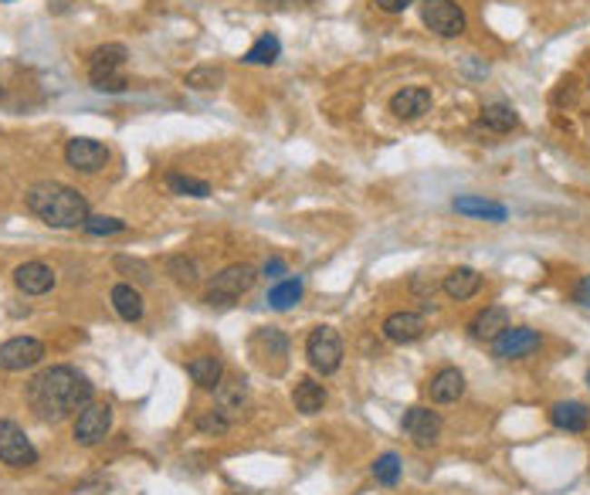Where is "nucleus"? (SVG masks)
Wrapping results in <instances>:
<instances>
[{
    "label": "nucleus",
    "instance_id": "nucleus-1",
    "mask_svg": "<svg viewBox=\"0 0 590 495\" xmlns=\"http://www.w3.org/2000/svg\"><path fill=\"white\" fill-rule=\"evenodd\" d=\"M92 397H95L92 383L75 366H52L27 383V404L48 424H58L64 417L85 411L92 404Z\"/></svg>",
    "mask_w": 590,
    "mask_h": 495
},
{
    "label": "nucleus",
    "instance_id": "nucleus-2",
    "mask_svg": "<svg viewBox=\"0 0 590 495\" xmlns=\"http://www.w3.org/2000/svg\"><path fill=\"white\" fill-rule=\"evenodd\" d=\"M25 200H27V210L38 221L48 224V228H82L85 218H89V200L78 194L75 187L58 180L31 183Z\"/></svg>",
    "mask_w": 590,
    "mask_h": 495
},
{
    "label": "nucleus",
    "instance_id": "nucleus-3",
    "mask_svg": "<svg viewBox=\"0 0 590 495\" xmlns=\"http://www.w3.org/2000/svg\"><path fill=\"white\" fill-rule=\"evenodd\" d=\"M126 58L129 52L123 44H103V48H95L92 52V62H89V79H92V89L95 92H126Z\"/></svg>",
    "mask_w": 590,
    "mask_h": 495
},
{
    "label": "nucleus",
    "instance_id": "nucleus-4",
    "mask_svg": "<svg viewBox=\"0 0 590 495\" xmlns=\"http://www.w3.org/2000/svg\"><path fill=\"white\" fill-rule=\"evenodd\" d=\"M306 356L312 370H320L322 377L336 374L343 366V339L333 326H316L306 339Z\"/></svg>",
    "mask_w": 590,
    "mask_h": 495
},
{
    "label": "nucleus",
    "instance_id": "nucleus-5",
    "mask_svg": "<svg viewBox=\"0 0 590 495\" xmlns=\"http://www.w3.org/2000/svg\"><path fill=\"white\" fill-rule=\"evenodd\" d=\"M258 272L251 265H228L224 272L214 275V282L207 288L204 302L207 306H231L234 299H241L248 288L255 286Z\"/></svg>",
    "mask_w": 590,
    "mask_h": 495
},
{
    "label": "nucleus",
    "instance_id": "nucleus-6",
    "mask_svg": "<svg viewBox=\"0 0 590 495\" xmlns=\"http://www.w3.org/2000/svg\"><path fill=\"white\" fill-rule=\"evenodd\" d=\"M0 461L11 465V469H31V465H38V448L21 431V424H14L7 417H0Z\"/></svg>",
    "mask_w": 590,
    "mask_h": 495
},
{
    "label": "nucleus",
    "instance_id": "nucleus-7",
    "mask_svg": "<svg viewBox=\"0 0 590 495\" xmlns=\"http://www.w3.org/2000/svg\"><path fill=\"white\" fill-rule=\"evenodd\" d=\"M421 21L435 31L438 38H458L468 27L465 11L455 0H421Z\"/></svg>",
    "mask_w": 590,
    "mask_h": 495
},
{
    "label": "nucleus",
    "instance_id": "nucleus-8",
    "mask_svg": "<svg viewBox=\"0 0 590 495\" xmlns=\"http://www.w3.org/2000/svg\"><path fill=\"white\" fill-rule=\"evenodd\" d=\"M251 356H255V364L261 370H269V374H282L285 364H289V336H285L282 329H258L255 336H251Z\"/></svg>",
    "mask_w": 590,
    "mask_h": 495
},
{
    "label": "nucleus",
    "instance_id": "nucleus-9",
    "mask_svg": "<svg viewBox=\"0 0 590 495\" xmlns=\"http://www.w3.org/2000/svg\"><path fill=\"white\" fill-rule=\"evenodd\" d=\"M543 346V336L529 326H509L502 336L492 339V350L499 360H526Z\"/></svg>",
    "mask_w": 590,
    "mask_h": 495
},
{
    "label": "nucleus",
    "instance_id": "nucleus-10",
    "mask_svg": "<svg viewBox=\"0 0 590 495\" xmlns=\"http://www.w3.org/2000/svg\"><path fill=\"white\" fill-rule=\"evenodd\" d=\"M400 431L418 448H431V444H438V434H441V417L431 407H408L404 417H400Z\"/></svg>",
    "mask_w": 590,
    "mask_h": 495
},
{
    "label": "nucleus",
    "instance_id": "nucleus-11",
    "mask_svg": "<svg viewBox=\"0 0 590 495\" xmlns=\"http://www.w3.org/2000/svg\"><path fill=\"white\" fill-rule=\"evenodd\" d=\"M41 356H44V346H41V339H34V336H14V339H7V343L0 346V370H7V374H17V370H31V366L41 364Z\"/></svg>",
    "mask_w": 590,
    "mask_h": 495
},
{
    "label": "nucleus",
    "instance_id": "nucleus-12",
    "mask_svg": "<svg viewBox=\"0 0 590 495\" xmlns=\"http://www.w3.org/2000/svg\"><path fill=\"white\" fill-rule=\"evenodd\" d=\"M113 431V407L109 404H89L78 411L75 417V442L92 448V444L105 442V434Z\"/></svg>",
    "mask_w": 590,
    "mask_h": 495
},
{
    "label": "nucleus",
    "instance_id": "nucleus-13",
    "mask_svg": "<svg viewBox=\"0 0 590 495\" xmlns=\"http://www.w3.org/2000/svg\"><path fill=\"white\" fill-rule=\"evenodd\" d=\"M64 160L68 167L78 170V173H99V170L109 163V150H105L99 140H89V136H75L64 146Z\"/></svg>",
    "mask_w": 590,
    "mask_h": 495
},
{
    "label": "nucleus",
    "instance_id": "nucleus-14",
    "mask_svg": "<svg viewBox=\"0 0 590 495\" xmlns=\"http://www.w3.org/2000/svg\"><path fill=\"white\" fill-rule=\"evenodd\" d=\"M54 268L52 265H44V261H25V265H17V272H14V286L21 288L25 296H44V292H52L54 288Z\"/></svg>",
    "mask_w": 590,
    "mask_h": 495
},
{
    "label": "nucleus",
    "instance_id": "nucleus-15",
    "mask_svg": "<svg viewBox=\"0 0 590 495\" xmlns=\"http://www.w3.org/2000/svg\"><path fill=\"white\" fill-rule=\"evenodd\" d=\"M431 105H435L431 89L414 85V89H404L390 99V112H394L398 119H404V122H414V119H421L424 112H431Z\"/></svg>",
    "mask_w": 590,
    "mask_h": 495
},
{
    "label": "nucleus",
    "instance_id": "nucleus-16",
    "mask_svg": "<svg viewBox=\"0 0 590 495\" xmlns=\"http://www.w3.org/2000/svg\"><path fill=\"white\" fill-rule=\"evenodd\" d=\"M428 393L435 404H455L465 393V374L458 366H441L428 383Z\"/></svg>",
    "mask_w": 590,
    "mask_h": 495
},
{
    "label": "nucleus",
    "instance_id": "nucleus-17",
    "mask_svg": "<svg viewBox=\"0 0 590 495\" xmlns=\"http://www.w3.org/2000/svg\"><path fill=\"white\" fill-rule=\"evenodd\" d=\"M384 336L390 343H418L424 336V315L421 313H390L384 319Z\"/></svg>",
    "mask_w": 590,
    "mask_h": 495
},
{
    "label": "nucleus",
    "instance_id": "nucleus-18",
    "mask_svg": "<svg viewBox=\"0 0 590 495\" xmlns=\"http://www.w3.org/2000/svg\"><path fill=\"white\" fill-rule=\"evenodd\" d=\"M550 421H553V428L580 434V431L590 428V411H587V404H580V401H560V404L550 407Z\"/></svg>",
    "mask_w": 590,
    "mask_h": 495
},
{
    "label": "nucleus",
    "instance_id": "nucleus-19",
    "mask_svg": "<svg viewBox=\"0 0 590 495\" xmlns=\"http://www.w3.org/2000/svg\"><path fill=\"white\" fill-rule=\"evenodd\" d=\"M506 329H509V313H506L502 306H488V309H482V313L468 323V333H472L475 339H482V343H492V339L502 336Z\"/></svg>",
    "mask_w": 590,
    "mask_h": 495
},
{
    "label": "nucleus",
    "instance_id": "nucleus-20",
    "mask_svg": "<svg viewBox=\"0 0 590 495\" xmlns=\"http://www.w3.org/2000/svg\"><path fill=\"white\" fill-rule=\"evenodd\" d=\"M214 401H218L221 414H228L231 421L241 417L244 407H248V383L244 380H221L214 387Z\"/></svg>",
    "mask_w": 590,
    "mask_h": 495
},
{
    "label": "nucleus",
    "instance_id": "nucleus-21",
    "mask_svg": "<svg viewBox=\"0 0 590 495\" xmlns=\"http://www.w3.org/2000/svg\"><path fill=\"white\" fill-rule=\"evenodd\" d=\"M441 288H445V296H448V299L465 302V299H472L475 292L482 288V275L475 272V268H455V272L445 275Z\"/></svg>",
    "mask_w": 590,
    "mask_h": 495
},
{
    "label": "nucleus",
    "instance_id": "nucleus-22",
    "mask_svg": "<svg viewBox=\"0 0 590 495\" xmlns=\"http://www.w3.org/2000/svg\"><path fill=\"white\" fill-rule=\"evenodd\" d=\"M187 374H191V380L201 391H214L221 380H224V364H221L218 356H193L191 364H187Z\"/></svg>",
    "mask_w": 590,
    "mask_h": 495
},
{
    "label": "nucleus",
    "instance_id": "nucleus-23",
    "mask_svg": "<svg viewBox=\"0 0 590 495\" xmlns=\"http://www.w3.org/2000/svg\"><path fill=\"white\" fill-rule=\"evenodd\" d=\"M292 404L299 414H320L322 407H326V391H322V383H316L312 377H302L292 391Z\"/></svg>",
    "mask_w": 590,
    "mask_h": 495
},
{
    "label": "nucleus",
    "instance_id": "nucleus-24",
    "mask_svg": "<svg viewBox=\"0 0 590 495\" xmlns=\"http://www.w3.org/2000/svg\"><path fill=\"white\" fill-rule=\"evenodd\" d=\"M455 210L458 214H468V218H486V221H506L509 210L496 204V200H486V197H455Z\"/></svg>",
    "mask_w": 590,
    "mask_h": 495
},
{
    "label": "nucleus",
    "instance_id": "nucleus-25",
    "mask_svg": "<svg viewBox=\"0 0 590 495\" xmlns=\"http://www.w3.org/2000/svg\"><path fill=\"white\" fill-rule=\"evenodd\" d=\"M478 119H482V126H486V130H492V132H513L516 126H519V112H516L513 105H506V102L486 105Z\"/></svg>",
    "mask_w": 590,
    "mask_h": 495
},
{
    "label": "nucleus",
    "instance_id": "nucleus-26",
    "mask_svg": "<svg viewBox=\"0 0 590 495\" xmlns=\"http://www.w3.org/2000/svg\"><path fill=\"white\" fill-rule=\"evenodd\" d=\"M113 306H116V313L123 315L126 323L143 319V296L133 286H126V282H119V286L113 288Z\"/></svg>",
    "mask_w": 590,
    "mask_h": 495
},
{
    "label": "nucleus",
    "instance_id": "nucleus-27",
    "mask_svg": "<svg viewBox=\"0 0 590 495\" xmlns=\"http://www.w3.org/2000/svg\"><path fill=\"white\" fill-rule=\"evenodd\" d=\"M279 54H282V41L275 38V34H261V38L244 52V62H248V65H271V62H279Z\"/></svg>",
    "mask_w": 590,
    "mask_h": 495
},
{
    "label": "nucleus",
    "instance_id": "nucleus-28",
    "mask_svg": "<svg viewBox=\"0 0 590 495\" xmlns=\"http://www.w3.org/2000/svg\"><path fill=\"white\" fill-rule=\"evenodd\" d=\"M167 187L170 194H180V197H197V200L211 197V183L197 180V177H187V173H167Z\"/></svg>",
    "mask_w": 590,
    "mask_h": 495
},
{
    "label": "nucleus",
    "instance_id": "nucleus-29",
    "mask_svg": "<svg viewBox=\"0 0 590 495\" xmlns=\"http://www.w3.org/2000/svg\"><path fill=\"white\" fill-rule=\"evenodd\" d=\"M221 82H224V68L201 65V68H193V72H187L183 85L193 92H211V89H221Z\"/></svg>",
    "mask_w": 590,
    "mask_h": 495
},
{
    "label": "nucleus",
    "instance_id": "nucleus-30",
    "mask_svg": "<svg viewBox=\"0 0 590 495\" xmlns=\"http://www.w3.org/2000/svg\"><path fill=\"white\" fill-rule=\"evenodd\" d=\"M302 299V282L299 278H289V282H279V286L269 292V306L271 309H279V313H285V309H292L295 302Z\"/></svg>",
    "mask_w": 590,
    "mask_h": 495
},
{
    "label": "nucleus",
    "instance_id": "nucleus-31",
    "mask_svg": "<svg viewBox=\"0 0 590 495\" xmlns=\"http://www.w3.org/2000/svg\"><path fill=\"white\" fill-rule=\"evenodd\" d=\"M167 275H173V282H180V286H197V282H201V268H197V261L187 258V255L167 258Z\"/></svg>",
    "mask_w": 590,
    "mask_h": 495
},
{
    "label": "nucleus",
    "instance_id": "nucleus-32",
    "mask_svg": "<svg viewBox=\"0 0 590 495\" xmlns=\"http://www.w3.org/2000/svg\"><path fill=\"white\" fill-rule=\"evenodd\" d=\"M373 479L380 485H398L400 479V458L394 455V451H387V455H380L377 461H373Z\"/></svg>",
    "mask_w": 590,
    "mask_h": 495
},
{
    "label": "nucleus",
    "instance_id": "nucleus-33",
    "mask_svg": "<svg viewBox=\"0 0 590 495\" xmlns=\"http://www.w3.org/2000/svg\"><path fill=\"white\" fill-rule=\"evenodd\" d=\"M89 235L103 238V235H123L126 231V221H119V218H103V214H89L85 224H82Z\"/></svg>",
    "mask_w": 590,
    "mask_h": 495
},
{
    "label": "nucleus",
    "instance_id": "nucleus-34",
    "mask_svg": "<svg viewBox=\"0 0 590 495\" xmlns=\"http://www.w3.org/2000/svg\"><path fill=\"white\" fill-rule=\"evenodd\" d=\"M234 421L228 414H221L218 407H214V411H204V414L197 417V428L204 431V434H224V431L231 428Z\"/></svg>",
    "mask_w": 590,
    "mask_h": 495
},
{
    "label": "nucleus",
    "instance_id": "nucleus-35",
    "mask_svg": "<svg viewBox=\"0 0 590 495\" xmlns=\"http://www.w3.org/2000/svg\"><path fill=\"white\" fill-rule=\"evenodd\" d=\"M116 268H119V272H136V278H140L143 286H146V282H150V278H153V275L146 272V265H140V261H129V258H116Z\"/></svg>",
    "mask_w": 590,
    "mask_h": 495
},
{
    "label": "nucleus",
    "instance_id": "nucleus-36",
    "mask_svg": "<svg viewBox=\"0 0 590 495\" xmlns=\"http://www.w3.org/2000/svg\"><path fill=\"white\" fill-rule=\"evenodd\" d=\"M411 4L414 0H377V7H380L384 14H404Z\"/></svg>",
    "mask_w": 590,
    "mask_h": 495
},
{
    "label": "nucleus",
    "instance_id": "nucleus-37",
    "mask_svg": "<svg viewBox=\"0 0 590 495\" xmlns=\"http://www.w3.org/2000/svg\"><path fill=\"white\" fill-rule=\"evenodd\" d=\"M574 299L584 306V309H590V275H584L577 282V288H574Z\"/></svg>",
    "mask_w": 590,
    "mask_h": 495
},
{
    "label": "nucleus",
    "instance_id": "nucleus-38",
    "mask_svg": "<svg viewBox=\"0 0 590 495\" xmlns=\"http://www.w3.org/2000/svg\"><path fill=\"white\" fill-rule=\"evenodd\" d=\"M265 275H269V278H279V275H285V261L282 258H269V261H265Z\"/></svg>",
    "mask_w": 590,
    "mask_h": 495
},
{
    "label": "nucleus",
    "instance_id": "nucleus-39",
    "mask_svg": "<svg viewBox=\"0 0 590 495\" xmlns=\"http://www.w3.org/2000/svg\"><path fill=\"white\" fill-rule=\"evenodd\" d=\"M265 4H289V0H265Z\"/></svg>",
    "mask_w": 590,
    "mask_h": 495
},
{
    "label": "nucleus",
    "instance_id": "nucleus-40",
    "mask_svg": "<svg viewBox=\"0 0 590 495\" xmlns=\"http://www.w3.org/2000/svg\"><path fill=\"white\" fill-rule=\"evenodd\" d=\"M587 383H590V370H587Z\"/></svg>",
    "mask_w": 590,
    "mask_h": 495
},
{
    "label": "nucleus",
    "instance_id": "nucleus-41",
    "mask_svg": "<svg viewBox=\"0 0 590 495\" xmlns=\"http://www.w3.org/2000/svg\"><path fill=\"white\" fill-rule=\"evenodd\" d=\"M0 95H4V89H0Z\"/></svg>",
    "mask_w": 590,
    "mask_h": 495
}]
</instances>
